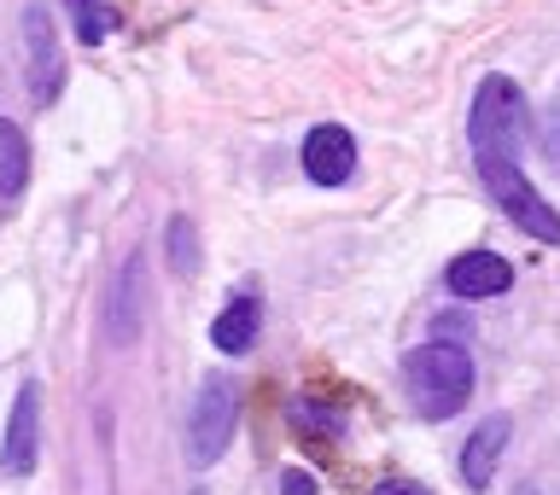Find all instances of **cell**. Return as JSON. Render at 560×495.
I'll return each mask as SVG.
<instances>
[{
  "instance_id": "8992f818",
  "label": "cell",
  "mask_w": 560,
  "mask_h": 495,
  "mask_svg": "<svg viewBox=\"0 0 560 495\" xmlns=\"http://www.w3.org/2000/svg\"><path fill=\"white\" fill-rule=\"evenodd\" d=\"M35 455H42V385H24L12 402V420H7V449H0V467L12 472V479H24L35 472Z\"/></svg>"
},
{
  "instance_id": "5bb4252c",
  "label": "cell",
  "mask_w": 560,
  "mask_h": 495,
  "mask_svg": "<svg viewBox=\"0 0 560 495\" xmlns=\"http://www.w3.org/2000/svg\"><path fill=\"white\" fill-rule=\"evenodd\" d=\"M374 495H432L427 484H402V479H392V484H380Z\"/></svg>"
},
{
  "instance_id": "52a82bcc",
  "label": "cell",
  "mask_w": 560,
  "mask_h": 495,
  "mask_svg": "<svg viewBox=\"0 0 560 495\" xmlns=\"http://www.w3.org/2000/svg\"><path fill=\"white\" fill-rule=\"evenodd\" d=\"M450 292L455 297H467V304H479V297H497L514 286V269H508V257L497 251H467V257H455L450 262Z\"/></svg>"
},
{
  "instance_id": "ba28073f",
  "label": "cell",
  "mask_w": 560,
  "mask_h": 495,
  "mask_svg": "<svg viewBox=\"0 0 560 495\" xmlns=\"http://www.w3.org/2000/svg\"><path fill=\"white\" fill-rule=\"evenodd\" d=\"M508 437H514L508 414L479 420V432H472L467 449H462V484H467V490H490V479H497V461H502V449H508Z\"/></svg>"
},
{
  "instance_id": "4fadbf2b",
  "label": "cell",
  "mask_w": 560,
  "mask_h": 495,
  "mask_svg": "<svg viewBox=\"0 0 560 495\" xmlns=\"http://www.w3.org/2000/svg\"><path fill=\"white\" fill-rule=\"evenodd\" d=\"M140 292V262H129L122 269V280H117V304H112V339L122 344V339H135V327L140 321H129V297Z\"/></svg>"
},
{
  "instance_id": "277c9868",
  "label": "cell",
  "mask_w": 560,
  "mask_h": 495,
  "mask_svg": "<svg viewBox=\"0 0 560 495\" xmlns=\"http://www.w3.org/2000/svg\"><path fill=\"white\" fill-rule=\"evenodd\" d=\"M24 59H30V94L35 99H59V82H65V59H59V42H52V12L42 0L24 7Z\"/></svg>"
},
{
  "instance_id": "7a4b0ae2",
  "label": "cell",
  "mask_w": 560,
  "mask_h": 495,
  "mask_svg": "<svg viewBox=\"0 0 560 495\" xmlns=\"http://www.w3.org/2000/svg\"><path fill=\"white\" fill-rule=\"evenodd\" d=\"M402 379H409V402H415L420 420H450L472 397V356L462 344L432 339V344L409 350Z\"/></svg>"
},
{
  "instance_id": "30bf717a",
  "label": "cell",
  "mask_w": 560,
  "mask_h": 495,
  "mask_svg": "<svg viewBox=\"0 0 560 495\" xmlns=\"http://www.w3.org/2000/svg\"><path fill=\"white\" fill-rule=\"evenodd\" d=\"M30 181V140L12 117H0V199H18Z\"/></svg>"
},
{
  "instance_id": "3957f363",
  "label": "cell",
  "mask_w": 560,
  "mask_h": 495,
  "mask_svg": "<svg viewBox=\"0 0 560 495\" xmlns=\"http://www.w3.org/2000/svg\"><path fill=\"white\" fill-rule=\"evenodd\" d=\"M228 437H234V385L222 374L199 385V397H192V414H187V455L192 467H217Z\"/></svg>"
},
{
  "instance_id": "7c38bea8",
  "label": "cell",
  "mask_w": 560,
  "mask_h": 495,
  "mask_svg": "<svg viewBox=\"0 0 560 495\" xmlns=\"http://www.w3.org/2000/svg\"><path fill=\"white\" fill-rule=\"evenodd\" d=\"M164 239H170L175 274H192V269H199V234H192V222H187V216H175V222L164 227Z\"/></svg>"
},
{
  "instance_id": "6da1fadb",
  "label": "cell",
  "mask_w": 560,
  "mask_h": 495,
  "mask_svg": "<svg viewBox=\"0 0 560 495\" xmlns=\"http://www.w3.org/2000/svg\"><path fill=\"white\" fill-rule=\"evenodd\" d=\"M467 146L472 169H479L485 192L508 210V222L520 234H532L537 245H560V210L532 187V175L520 164L525 146V94L508 76H485L467 111Z\"/></svg>"
},
{
  "instance_id": "5b68a950",
  "label": "cell",
  "mask_w": 560,
  "mask_h": 495,
  "mask_svg": "<svg viewBox=\"0 0 560 495\" xmlns=\"http://www.w3.org/2000/svg\"><path fill=\"white\" fill-rule=\"evenodd\" d=\"M304 175L315 187H345L357 175V140L339 122H322V129L304 134Z\"/></svg>"
},
{
  "instance_id": "9c48e42d",
  "label": "cell",
  "mask_w": 560,
  "mask_h": 495,
  "mask_svg": "<svg viewBox=\"0 0 560 495\" xmlns=\"http://www.w3.org/2000/svg\"><path fill=\"white\" fill-rule=\"evenodd\" d=\"M257 332H262V304H257L252 292H245V297H234V304L217 315V327H210V344L228 350V356H245V350L257 344Z\"/></svg>"
},
{
  "instance_id": "9a60e30c",
  "label": "cell",
  "mask_w": 560,
  "mask_h": 495,
  "mask_svg": "<svg viewBox=\"0 0 560 495\" xmlns=\"http://www.w3.org/2000/svg\"><path fill=\"white\" fill-rule=\"evenodd\" d=\"M280 484H287V495H315L310 472H287V479H280Z\"/></svg>"
},
{
  "instance_id": "8fae6325",
  "label": "cell",
  "mask_w": 560,
  "mask_h": 495,
  "mask_svg": "<svg viewBox=\"0 0 560 495\" xmlns=\"http://www.w3.org/2000/svg\"><path fill=\"white\" fill-rule=\"evenodd\" d=\"M65 7H70V17H77V35L88 47H100L105 35H112V24H117V12L105 7V0H65Z\"/></svg>"
}]
</instances>
